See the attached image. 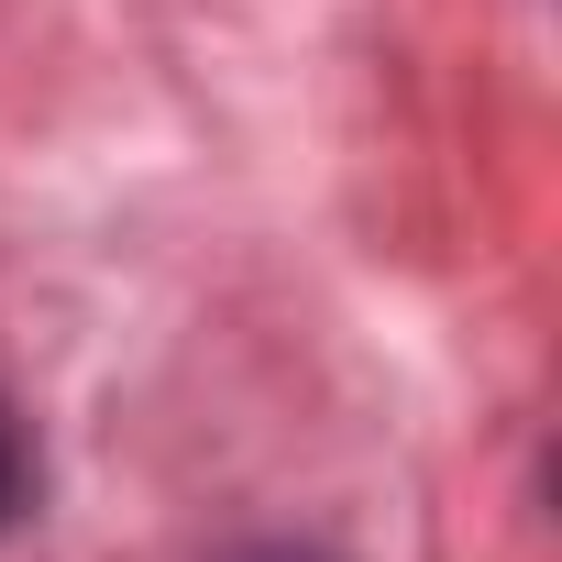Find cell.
I'll list each match as a JSON object with an SVG mask.
<instances>
[{
    "label": "cell",
    "instance_id": "7a4b0ae2",
    "mask_svg": "<svg viewBox=\"0 0 562 562\" xmlns=\"http://www.w3.org/2000/svg\"><path fill=\"white\" fill-rule=\"evenodd\" d=\"M221 562H321V551H288V540H265V551H221Z\"/></svg>",
    "mask_w": 562,
    "mask_h": 562
},
{
    "label": "cell",
    "instance_id": "6da1fadb",
    "mask_svg": "<svg viewBox=\"0 0 562 562\" xmlns=\"http://www.w3.org/2000/svg\"><path fill=\"white\" fill-rule=\"evenodd\" d=\"M34 507V430H23V408L0 397V529H12Z\"/></svg>",
    "mask_w": 562,
    "mask_h": 562
}]
</instances>
